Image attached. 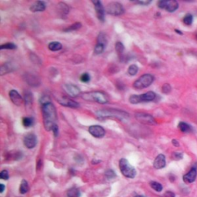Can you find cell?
<instances>
[{"mask_svg":"<svg viewBox=\"0 0 197 197\" xmlns=\"http://www.w3.org/2000/svg\"><path fill=\"white\" fill-rule=\"evenodd\" d=\"M44 127L46 131L53 130L54 127L57 126L56 109L52 102H47L43 105L42 108Z\"/></svg>","mask_w":197,"mask_h":197,"instance_id":"cell-1","label":"cell"},{"mask_svg":"<svg viewBox=\"0 0 197 197\" xmlns=\"http://www.w3.org/2000/svg\"><path fill=\"white\" fill-rule=\"evenodd\" d=\"M96 116L99 119H118L126 120L129 118V115L126 112L122 110H113V109H105L100 110L96 112Z\"/></svg>","mask_w":197,"mask_h":197,"instance_id":"cell-2","label":"cell"},{"mask_svg":"<svg viewBox=\"0 0 197 197\" xmlns=\"http://www.w3.org/2000/svg\"><path fill=\"white\" fill-rule=\"evenodd\" d=\"M81 97L84 100L89 101V102H96L100 104H105L108 102V96H106V94L102 92H99V91L83 92L81 94Z\"/></svg>","mask_w":197,"mask_h":197,"instance_id":"cell-3","label":"cell"},{"mask_svg":"<svg viewBox=\"0 0 197 197\" xmlns=\"http://www.w3.org/2000/svg\"><path fill=\"white\" fill-rule=\"evenodd\" d=\"M119 169L124 177L129 179H133L137 176L135 168L126 159H121L119 160Z\"/></svg>","mask_w":197,"mask_h":197,"instance_id":"cell-4","label":"cell"},{"mask_svg":"<svg viewBox=\"0 0 197 197\" xmlns=\"http://www.w3.org/2000/svg\"><path fill=\"white\" fill-rule=\"evenodd\" d=\"M156 93L150 91L142 95H132L129 97V102L132 104H137L143 102H151L156 99Z\"/></svg>","mask_w":197,"mask_h":197,"instance_id":"cell-5","label":"cell"},{"mask_svg":"<svg viewBox=\"0 0 197 197\" xmlns=\"http://www.w3.org/2000/svg\"><path fill=\"white\" fill-rule=\"evenodd\" d=\"M154 81V77L151 74H144L136 80L133 83L135 89H142L149 87Z\"/></svg>","mask_w":197,"mask_h":197,"instance_id":"cell-6","label":"cell"},{"mask_svg":"<svg viewBox=\"0 0 197 197\" xmlns=\"http://www.w3.org/2000/svg\"><path fill=\"white\" fill-rule=\"evenodd\" d=\"M105 11L107 13L112 16H120L125 12L123 5L117 2H112L109 3L105 8Z\"/></svg>","mask_w":197,"mask_h":197,"instance_id":"cell-7","label":"cell"},{"mask_svg":"<svg viewBox=\"0 0 197 197\" xmlns=\"http://www.w3.org/2000/svg\"><path fill=\"white\" fill-rule=\"evenodd\" d=\"M135 117L139 123L146 125H154L156 124L154 118L151 115L145 113H136Z\"/></svg>","mask_w":197,"mask_h":197,"instance_id":"cell-8","label":"cell"},{"mask_svg":"<svg viewBox=\"0 0 197 197\" xmlns=\"http://www.w3.org/2000/svg\"><path fill=\"white\" fill-rule=\"evenodd\" d=\"M89 132L96 138H102L105 134L104 128L101 126H98V125L91 126L89 128Z\"/></svg>","mask_w":197,"mask_h":197,"instance_id":"cell-9","label":"cell"},{"mask_svg":"<svg viewBox=\"0 0 197 197\" xmlns=\"http://www.w3.org/2000/svg\"><path fill=\"white\" fill-rule=\"evenodd\" d=\"M24 145L26 148L28 149H33L37 144V139L35 134L33 133H29L25 136L23 139Z\"/></svg>","mask_w":197,"mask_h":197,"instance_id":"cell-10","label":"cell"},{"mask_svg":"<svg viewBox=\"0 0 197 197\" xmlns=\"http://www.w3.org/2000/svg\"><path fill=\"white\" fill-rule=\"evenodd\" d=\"M92 3L95 6L97 18L101 22L105 21V9L100 1H92Z\"/></svg>","mask_w":197,"mask_h":197,"instance_id":"cell-11","label":"cell"},{"mask_svg":"<svg viewBox=\"0 0 197 197\" xmlns=\"http://www.w3.org/2000/svg\"><path fill=\"white\" fill-rule=\"evenodd\" d=\"M58 102L60 105L70 107V108H78V107H79V104L77 102L73 100L72 99L67 98V97H62V98L58 99Z\"/></svg>","mask_w":197,"mask_h":197,"instance_id":"cell-12","label":"cell"},{"mask_svg":"<svg viewBox=\"0 0 197 197\" xmlns=\"http://www.w3.org/2000/svg\"><path fill=\"white\" fill-rule=\"evenodd\" d=\"M65 92L72 97H77L80 95V89L79 87L73 84H66L64 86Z\"/></svg>","mask_w":197,"mask_h":197,"instance_id":"cell-13","label":"cell"},{"mask_svg":"<svg viewBox=\"0 0 197 197\" xmlns=\"http://www.w3.org/2000/svg\"><path fill=\"white\" fill-rule=\"evenodd\" d=\"M197 177V171L196 168H192L188 173L183 176V181L186 183H192L196 180Z\"/></svg>","mask_w":197,"mask_h":197,"instance_id":"cell-14","label":"cell"},{"mask_svg":"<svg viewBox=\"0 0 197 197\" xmlns=\"http://www.w3.org/2000/svg\"><path fill=\"white\" fill-rule=\"evenodd\" d=\"M166 157H165L164 155L159 154L155 159L154 163H153V166H154L155 169H160L166 166Z\"/></svg>","mask_w":197,"mask_h":197,"instance_id":"cell-15","label":"cell"},{"mask_svg":"<svg viewBox=\"0 0 197 197\" xmlns=\"http://www.w3.org/2000/svg\"><path fill=\"white\" fill-rule=\"evenodd\" d=\"M9 98H10L11 101L17 106H20V105H22V98L16 90H11L9 92Z\"/></svg>","mask_w":197,"mask_h":197,"instance_id":"cell-16","label":"cell"},{"mask_svg":"<svg viewBox=\"0 0 197 197\" xmlns=\"http://www.w3.org/2000/svg\"><path fill=\"white\" fill-rule=\"evenodd\" d=\"M46 3L43 1H37L33 3L30 7V11L33 12H43L46 9Z\"/></svg>","mask_w":197,"mask_h":197,"instance_id":"cell-17","label":"cell"},{"mask_svg":"<svg viewBox=\"0 0 197 197\" xmlns=\"http://www.w3.org/2000/svg\"><path fill=\"white\" fill-rule=\"evenodd\" d=\"M179 8V3L177 1H166V6H165V9L169 12H173Z\"/></svg>","mask_w":197,"mask_h":197,"instance_id":"cell-18","label":"cell"},{"mask_svg":"<svg viewBox=\"0 0 197 197\" xmlns=\"http://www.w3.org/2000/svg\"><path fill=\"white\" fill-rule=\"evenodd\" d=\"M12 70H13L12 65L9 62H7V63L3 64L1 66V68H0V74H1V76H3V75L9 73V72H12Z\"/></svg>","mask_w":197,"mask_h":197,"instance_id":"cell-19","label":"cell"},{"mask_svg":"<svg viewBox=\"0 0 197 197\" xmlns=\"http://www.w3.org/2000/svg\"><path fill=\"white\" fill-rule=\"evenodd\" d=\"M48 47H49V49H50L51 51L55 52V51H59L60 50V49H62V46L59 42H51L49 44Z\"/></svg>","mask_w":197,"mask_h":197,"instance_id":"cell-20","label":"cell"},{"mask_svg":"<svg viewBox=\"0 0 197 197\" xmlns=\"http://www.w3.org/2000/svg\"><path fill=\"white\" fill-rule=\"evenodd\" d=\"M178 128H179V129H180V131H182V132H190L192 131L191 126L189 124H187V123H184V122H180V123H179Z\"/></svg>","mask_w":197,"mask_h":197,"instance_id":"cell-21","label":"cell"},{"mask_svg":"<svg viewBox=\"0 0 197 197\" xmlns=\"http://www.w3.org/2000/svg\"><path fill=\"white\" fill-rule=\"evenodd\" d=\"M67 196L68 197H79L80 190L76 187H73L69 189L67 192Z\"/></svg>","mask_w":197,"mask_h":197,"instance_id":"cell-22","label":"cell"},{"mask_svg":"<svg viewBox=\"0 0 197 197\" xmlns=\"http://www.w3.org/2000/svg\"><path fill=\"white\" fill-rule=\"evenodd\" d=\"M29 184L27 181L25 180V179H22L20 184V193L21 194H25L29 191Z\"/></svg>","mask_w":197,"mask_h":197,"instance_id":"cell-23","label":"cell"},{"mask_svg":"<svg viewBox=\"0 0 197 197\" xmlns=\"http://www.w3.org/2000/svg\"><path fill=\"white\" fill-rule=\"evenodd\" d=\"M150 186L156 192H161L163 190V186L159 183V182H155V181H152L150 183Z\"/></svg>","mask_w":197,"mask_h":197,"instance_id":"cell-24","label":"cell"},{"mask_svg":"<svg viewBox=\"0 0 197 197\" xmlns=\"http://www.w3.org/2000/svg\"><path fill=\"white\" fill-rule=\"evenodd\" d=\"M33 123H34V120L31 117H25L22 119V125L25 127H30L33 126Z\"/></svg>","mask_w":197,"mask_h":197,"instance_id":"cell-25","label":"cell"},{"mask_svg":"<svg viewBox=\"0 0 197 197\" xmlns=\"http://www.w3.org/2000/svg\"><path fill=\"white\" fill-rule=\"evenodd\" d=\"M138 66H137V65H135V64L131 65L129 67V69H128V73H129V75H130V76H135V75L138 73Z\"/></svg>","mask_w":197,"mask_h":197,"instance_id":"cell-26","label":"cell"},{"mask_svg":"<svg viewBox=\"0 0 197 197\" xmlns=\"http://www.w3.org/2000/svg\"><path fill=\"white\" fill-rule=\"evenodd\" d=\"M105 45L102 44V43H97L95 49H94V52L96 54H101L104 52V49L105 48Z\"/></svg>","mask_w":197,"mask_h":197,"instance_id":"cell-27","label":"cell"},{"mask_svg":"<svg viewBox=\"0 0 197 197\" xmlns=\"http://www.w3.org/2000/svg\"><path fill=\"white\" fill-rule=\"evenodd\" d=\"M17 48V46H16L14 43H7L6 44H3L0 46V49H9V50H12V49H16Z\"/></svg>","mask_w":197,"mask_h":197,"instance_id":"cell-28","label":"cell"},{"mask_svg":"<svg viewBox=\"0 0 197 197\" xmlns=\"http://www.w3.org/2000/svg\"><path fill=\"white\" fill-rule=\"evenodd\" d=\"M58 6H59V11H60V12H62V13H64V14L69 13V9L68 6H67L66 4H65L64 2H59Z\"/></svg>","mask_w":197,"mask_h":197,"instance_id":"cell-29","label":"cell"},{"mask_svg":"<svg viewBox=\"0 0 197 197\" xmlns=\"http://www.w3.org/2000/svg\"><path fill=\"white\" fill-rule=\"evenodd\" d=\"M193 16L191 15V14H186V15L185 16L183 17V22L184 24H186V25H190L192 23H193Z\"/></svg>","mask_w":197,"mask_h":197,"instance_id":"cell-30","label":"cell"},{"mask_svg":"<svg viewBox=\"0 0 197 197\" xmlns=\"http://www.w3.org/2000/svg\"><path fill=\"white\" fill-rule=\"evenodd\" d=\"M116 46V52H117V53L119 55H122V53L124 52L125 49V47L124 46H123V43H120V42H117V43H116V46Z\"/></svg>","mask_w":197,"mask_h":197,"instance_id":"cell-31","label":"cell"},{"mask_svg":"<svg viewBox=\"0 0 197 197\" xmlns=\"http://www.w3.org/2000/svg\"><path fill=\"white\" fill-rule=\"evenodd\" d=\"M82 26V24L79 22H76V23L73 24L71 26H69V28H67L66 29H65V32H71V31H75V30L79 29L80 27Z\"/></svg>","mask_w":197,"mask_h":197,"instance_id":"cell-32","label":"cell"},{"mask_svg":"<svg viewBox=\"0 0 197 197\" xmlns=\"http://www.w3.org/2000/svg\"><path fill=\"white\" fill-rule=\"evenodd\" d=\"M98 43H102V44H104L106 46L107 44V38L105 36V34L103 33H99V35L98 36Z\"/></svg>","mask_w":197,"mask_h":197,"instance_id":"cell-33","label":"cell"},{"mask_svg":"<svg viewBox=\"0 0 197 197\" xmlns=\"http://www.w3.org/2000/svg\"><path fill=\"white\" fill-rule=\"evenodd\" d=\"M105 177L107 179H114V178L116 177V173H115L114 171L112 170V169H108V170L105 172Z\"/></svg>","mask_w":197,"mask_h":197,"instance_id":"cell-34","label":"cell"},{"mask_svg":"<svg viewBox=\"0 0 197 197\" xmlns=\"http://www.w3.org/2000/svg\"><path fill=\"white\" fill-rule=\"evenodd\" d=\"M162 92L165 94H168L171 92V86L168 83H166L162 87Z\"/></svg>","mask_w":197,"mask_h":197,"instance_id":"cell-35","label":"cell"},{"mask_svg":"<svg viewBox=\"0 0 197 197\" xmlns=\"http://www.w3.org/2000/svg\"><path fill=\"white\" fill-rule=\"evenodd\" d=\"M80 79H81L83 83H89V80H90V76H89L88 73H83L81 76V77H80Z\"/></svg>","mask_w":197,"mask_h":197,"instance_id":"cell-36","label":"cell"},{"mask_svg":"<svg viewBox=\"0 0 197 197\" xmlns=\"http://www.w3.org/2000/svg\"><path fill=\"white\" fill-rule=\"evenodd\" d=\"M0 178L3 180H8L9 178V172H8L7 170H2L1 172H0Z\"/></svg>","mask_w":197,"mask_h":197,"instance_id":"cell-37","label":"cell"},{"mask_svg":"<svg viewBox=\"0 0 197 197\" xmlns=\"http://www.w3.org/2000/svg\"><path fill=\"white\" fill-rule=\"evenodd\" d=\"M166 1H164V0H161V1H159L157 5L158 7L160 8V9H165V6H166Z\"/></svg>","mask_w":197,"mask_h":197,"instance_id":"cell-38","label":"cell"},{"mask_svg":"<svg viewBox=\"0 0 197 197\" xmlns=\"http://www.w3.org/2000/svg\"><path fill=\"white\" fill-rule=\"evenodd\" d=\"M172 156L176 160H179L182 158V154L180 153H173Z\"/></svg>","mask_w":197,"mask_h":197,"instance_id":"cell-39","label":"cell"},{"mask_svg":"<svg viewBox=\"0 0 197 197\" xmlns=\"http://www.w3.org/2000/svg\"><path fill=\"white\" fill-rule=\"evenodd\" d=\"M135 3L137 4H140V5H143V6H147L150 3H151V1H148V0H146V1H136Z\"/></svg>","mask_w":197,"mask_h":197,"instance_id":"cell-40","label":"cell"},{"mask_svg":"<svg viewBox=\"0 0 197 197\" xmlns=\"http://www.w3.org/2000/svg\"><path fill=\"white\" fill-rule=\"evenodd\" d=\"M165 197H175V194L172 192H166L164 195Z\"/></svg>","mask_w":197,"mask_h":197,"instance_id":"cell-41","label":"cell"},{"mask_svg":"<svg viewBox=\"0 0 197 197\" xmlns=\"http://www.w3.org/2000/svg\"><path fill=\"white\" fill-rule=\"evenodd\" d=\"M53 132H54V135L55 137H57L58 136V132H59V129H58V126H56L53 129Z\"/></svg>","mask_w":197,"mask_h":197,"instance_id":"cell-42","label":"cell"},{"mask_svg":"<svg viewBox=\"0 0 197 197\" xmlns=\"http://www.w3.org/2000/svg\"><path fill=\"white\" fill-rule=\"evenodd\" d=\"M172 143L173 144V146H177V147L179 146V142H178V141L177 140V139H172Z\"/></svg>","mask_w":197,"mask_h":197,"instance_id":"cell-43","label":"cell"},{"mask_svg":"<svg viewBox=\"0 0 197 197\" xmlns=\"http://www.w3.org/2000/svg\"><path fill=\"white\" fill-rule=\"evenodd\" d=\"M5 190V186L4 184H0V193H2L3 191Z\"/></svg>","mask_w":197,"mask_h":197,"instance_id":"cell-44","label":"cell"},{"mask_svg":"<svg viewBox=\"0 0 197 197\" xmlns=\"http://www.w3.org/2000/svg\"><path fill=\"white\" fill-rule=\"evenodd\" d=\"M175 32H176V33H179V35H182V32L179 31V30H178V29H175Z\"/></svg>","mask_w":197,"mask_h":197,"instance_id":"cell-45","label":"cell"},{"mask_svg":"<svg viewBox=\"0 0 197 197\" xmlns=\"http://www.w3.org/2000/svg\"><path fill=\"white\" fill-rule=\"evenodd\" d=\"M134 197H145V196H134Z\"/></svg>","mask_w":197,"mask_h":197,"instance_id":"cell-46","label":"cell"},{"mask_svg":"<svg viewBox=\"0 0 197 197\" xmlns=\"http://www.w3.org/2000/svg\"><path fill=\"white\" fill-rule=\"evenodd\" d=\"M196 36H197V35H196Z\"/></svg>","mask_w":197,"mask_h":197,"instance_id":"cell-47","label":"cell"}]
</instances>
